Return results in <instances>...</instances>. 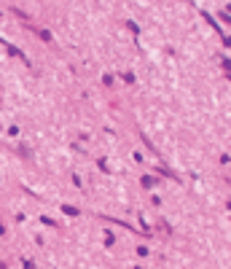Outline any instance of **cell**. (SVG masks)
<instances>
[{
	"instance_id": "obj_1",
	"label": "cell",
	"mask_w": 231,
	"mask_h": 269,
	"mask_svg": "<svg viewBox=\"0 0 231 269\" xmlns=\"http://www.w3.org/2000/svg\"><path fill=\"white\" fill-rule=\"evenodd\" d=\"M153 183H156V180H153V178H143V186H145V188H151Z\"/></svg>"
},
{
	"instance_id": "obj_2",
	"label": "cell",
	"mask_w": 231,
	"mask_h": 269,
	"mask_svg": "<svg viewBox=\"0 0 231 269\" xmlns=\"http://www.w3.org/2000/svg\"><path fill=\"white\" fill-rule=\"evenodd\" d=\"M0 269H6V264H0Z\"/></svg>"
}]
</instances>
